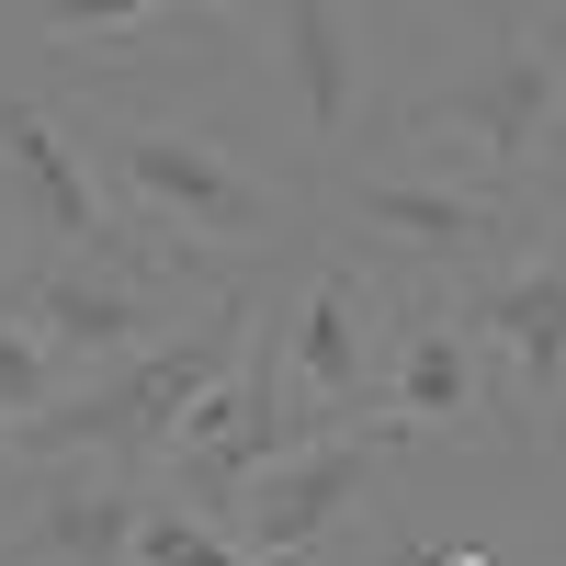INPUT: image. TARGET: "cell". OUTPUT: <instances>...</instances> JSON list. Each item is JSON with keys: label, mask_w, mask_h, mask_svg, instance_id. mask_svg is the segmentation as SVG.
Listing matches in <instances>:
<instances>
[{"label": "cell", "mask_w": 566, "mask_h": 566, "mask_svg": "<svg viewBox=\"0 0 566 566\" xmlns=\"http://www.w3.org/2000/svg\"><path fill=\"white\" fill-rule=\"evenodd\" d=\"M250 328H261V283L227 272V283H205V295L159 328V340L114 352L91 386H57L34 419H12L0 453H12L23 476L34 464H136V476H148V464L170 453V431H181V408L250 352Z\"/></svg>", "instance_id": "6da1fadb"}, {"label": "cell", "mask_w": 566, "mask_h": 566, "mask_svg": "<svg viewBox=\"0 0 566 566\" xmlns=\"http://www.w3.org/2000/svg\"><path fill=\"white\" fill-rule=\"evenodd\" d=\"M533 216H544L533 181L464 170V159H442V148L328 159V193H317V227H328V239H352L374 272H397V283H453V295L522 250Z\"/></svg>", "instance_id": "7a4b0ae2"}, {"label": "cell", "mask_w": 566, "mask_h": 566, "mask_svg": "<svg viewBox=\"0 0 566 566\" xmlns=\"http://www.w3.org/2000/svg\"><path fill=\"white\" fill-rule=\"evenodd\" d=\"M397 148H442V159H476L499 181H533L566 148V23H476L453 57L386 114Z\"/></svg>", "instance_id": "3957f363"}, {"label": "cell", "mask_w": 566, "mask_h": 566, "mask_svg": "<svg viewBox=\"0 0 566 566\" xmlns=\"http://www.w3.org/2000/svg\"><path fill=\"white\" fill-rule=\"evenodd\" d=\"M91 170H103V193L125 216H148V227H170V239H193V250H283L306 227L295 193H272L239 148H216V136H193V125L103 114L91 125Z\"/></svg>", "instance_id": "277c9868"}, {"label": "cell", "mask_w": 566, "mask_h": 566, "mask_svg": "<svg viewBox=\"0 0 566 566\" xmlns=\"http://www.w3.org/2000/svg\"><path fill=\"white\" fill-rule=\"evenodd\" d=\"M261 317H272V340H283V397H295L306 431L374 408V374H386V272H374L352 239L317 227L306 283L261 295Z\"/></svg>", "instance_id": "5b68a950"}, {"label": "cell", "mask_w": 566, "mask_h": 566, "mask_svg": "<svg viewBox=\"0 0 566 566\" xmlns=\"http://www.w3.org/2000/svg\"><path fill=\"white\" fill-rule=\"evenodd\" d=\"M374 408L397 431H442V442H476V431L522 442L499 352H488V328H476V306L453 283H397L386 272V374H374Z\"/></svg>", "instance_id": "8992f818"}, {"label": "cell", "mask_w": 566, "mask_h": 566, "mask_svg": "<svg viewBox=\"0 0 566 566\" xmlns=\"http://www.w3.org/2000/svg\"><path fill=\"white\" fill-rule=\"evenodd\" d=\"M295 442H306V419H295V397H283V340H272V317H261L250 352L181 408V431H170V453L148 464V476H159V499H181V510H227L272 453H295Z\"/></svg>", "instance_id": "52a82bcc"}, {"label": "cell", "mask_w": 566, "mask_h": 566, "mask_svg": "<svg viewBox=\"0 0 566 566\" xmlns=\"http://www.w3.org/2000/svg\"><path fill=\"white\" fill-rule=\"evenodd\" d=\"M464 306H476L488 352H499V386H510L522 442H544L555 419H566V193H544L533 239L510 250L499 272L464 283Z\"/></svg>", "instance_id": "ba28073f"}, {"label": "cell", "mask_w": 566, "mask_h": 566, "mask_svg": "<svg viewBox=\"0 0 566 566\" xmlns=\"http://www.w3.org/2000/svg\"><path fill=\"white\" fill-rule=\"evenodd\" d=\"M397 442H408V431H397L386 408L328 419V431H306L295 453H272L261 476L216 510V522L239 533V544H261V555H317V544H328V533H340L352 510H363V488L386 476V453H397Z\"/></svg>", "instance_id": "9c48e42d"}, {"label": "cell", "mask_w": 566, "mask_h": 566, "mask_svg": "<svg viewBox=\"0 0 566 566\" xmlns=\"http://www.w3.org/2000/svg\"><path fill=\"white\" fill-rule=\"evenodd\" d=\"M0 295L57 340V363H114V352H136V340H159L170 283L125 272V261H103V250H34Z\"/></svg>", "instance_id": "30bf717a"}, {"label": "cell", "mask_w": 566, "mask_h": 566, "mask_svg": "<svg viewBox=\"0 0 566 566\" xmlns=\"http://www.w3.org/2000/svg\"><path fill=\"white\" fill-rule=\"evenodd\" d=\"M0 216H12L34 250H91L114 227L91 136H69L45 103H23V91H0Z\"/></svg>", "instance_id": "8fae6325"}, {"label": "cell", "mask_w": 566, "mask_h": 566, "mask_svg": "<svg viewBox=\"0 0 566 566\" xmlns=\"http://www.w3.org/2000/svg\"><path fill=\"white\" fill-rule=\"evenodd\" d=\"M136 522H148L136 464H34L0 544H12V566H136Z\"/></svg>", "instance_id": "7c38bea8"}, {"label": "cell", "mask_w": 566, "mask_h": 566, "mask_svg": "<svg viewBox=\"0 0 566 566\" xmlns=\"http://www.w3.org/2000/svg\"><path fill=\"white\" fill-rule=\"evenodd\" d=\"M272 69H283V114L306 125V148L340 159L374 91V34L352 23V0H272Z\"/></svg>", "instance_id": "4fadbf2b"}, {"label": "cell", "mask_w": 566, "mask_h": 566, "mask_svg": "<svg viewBox=\"0 0 566 566\" xmlns=\"http://www.w3.org/2000/svg\"><path fill=\"white\" fill-rule=\"evenodd\" d=\"M159 12H193V0H34V34L57 57H91V45H114V34L159 23ZM205 12H227V0H205Z\"/></svg>", "instance_id": "5bb4252c"}, {"label": "cell", "mask_w": 566, "mask_h": 566, "mask_svg": "<svg viewBox=\"0 0 566 566\" xmlns=\"http://www.w3.org/2000/svg\"><path fill=\"white\" fill-rule=\"evenodd\" d=\"M57 340H45V328L12 306V295H0V442H12V419H34L45 397H57Z\"/></svg>", "instance_id": "9a60e30c"}, {"label": "cell", "mask_w": 566, "mask_h": 566, "mask_svg": "<svg viewBox=\"0 0 566 566\" xmlns=\"http://www.w3.org/2000/svg\"><path fill=\"white\" fill-rule=\"evenodd\" d=\"M12 476H23V464L0 453V533H12V510H23V488H12Z\"/></svg>", "instance_id": "2e32d148"}, {"label": "cell", "mask_w": 566, "mask_h": 566, "mask_svg": "<svg viewBox=\"0 0 566 566\" xmlns=\"http://www.w3.org/2000/svg\"><path fill=\"white\" fill-rule=\"evenodd\" d=\"M442 566H488V555H442Z\"/></svg>", "instance_id": "e0dca14e"}, {"label": "cell", "mask_w": 566, "mask_h": 566, "mask_svg": "<svg viewBox=\"0 0 566 566\" xmlns=\"http://www.w3.org/2000/svg\"><path fill=\"white\" fill-rule=\"evenodd\" d=\"M0 566H12V544H0Z\"/></svg>", "instance_id": "ac0fdd59"}, {"label": "cell", "mask_w": 566, "mask_h": 566, "mask_svg": "<svg viewBox=\"0 0 566 566\" xmlns=\"http://www.w3.org/2000/svg\"><path fill=\"white\" fill-rule=\"evenodd\" d=\"M0 227H12V216H0Z\"/></svg>", "instance_id": "d6986e66"}, {"label": "cell", "mask_w": 566, "mask_h": 566, "mask_svg": "<svg viewBox=\"0 0 566 566\" xmlns=\"http://www.w3.org/2000/svg\"><path fill=\"white\" fill-rule=\"evenodd\" d=\"M555 431H566V419H555Z\"/></svg>", "instance_id": "ffe728a7"}]
</instances>
